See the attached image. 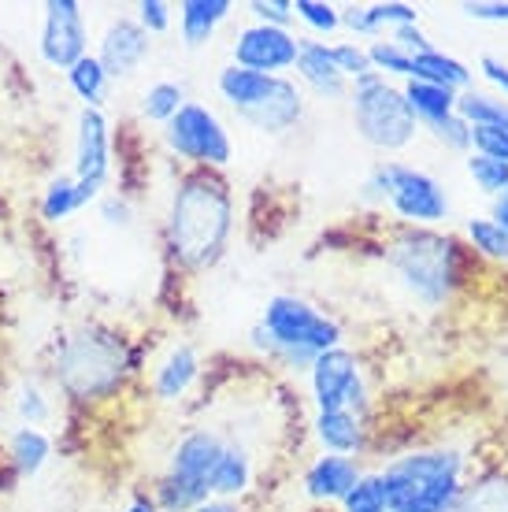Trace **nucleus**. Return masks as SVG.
Here are the masks:
<instances>
[{"label": "nucleus", "mask_w": 508, "mask_h": 512, "mask_svg": "<svg viewBox=\"0 0 508 512\" xmlns=\"http://www.w3.org/2000/svg\"><path fill=\"white\" fill-rule=\"evenodd\" d=\"M234 193L223 171H186L167 201V249L182 271H208L234 238Z\"/></svg>", "instance_id": "obj_1"}, {"label": "nucleus", "mask_w": 508, "mask_h": 512, "mask_svg": "<svg viewBox=\"0 0 508 512\" xmlns=\"http://www.w3.org/2000/svg\"><path fill=\"white\" fill-rule=\"evenodd\" d=\"M382 264L420 308H445L475 275V256L468 245L442 234L438 227H401L382 245Z\"/></svg>", "instance_id": "obj_2"}, {"label": "nucleus", "mask_w": 508, "mask_h": 512, "mask_svg": "<svg viewBox=\"0 0 508 512\" xmlns=\"http://www.w3.org/2000/svg\"><path fill=\"white\" fill-rule=\"evenodd\" d=\"M468 479L471 457L457 442L412 446L379 468L390 512H453Z\"/></svg>", "instance_id": "obj_3"}, {"label": "nucleus", "mask_w": 508, "mask_h": 512, "mask_svg": "<svg viewBox=\"0 0 508 512\" xmlns=\"http://www.w3.org/2000/svg\"><path fill=\"white\" fill-rule=\"evenodd\" d=\"M138 357L115 331L104 327H82L64 338L52 360V379L71 401H108L123 390L127 375L134 372Z\"/></svg>", "instance_id": "obj_4"}, {"label": "nucleus", "mask_w": 508, "mask_h": 512, "mask_svg": "<svg viewBox=\"0 0 508 512\" xmlns=\"http://www.w3.org/2000/svg\"><path fill=\"white\" fill-rule=\"evenodd\" d=\"M256 346L267 349V357L279 360L290 372H308L312 360L327 349L342 346V323L319 312L312 301L297 294L267 297L260 323H256Z\"/></svg>", "instance_id": "obj_5"}, {"label": "nucleus", "mask_w": 508, "mask_h": 512, "mask_svg": "<svg viewBox=\"0 0 508 512\" xmlns=\"http://www.w3.org/2000/svg\"><path fill=\"white\" fill-rule=\"evenodd\" d=\"M216 93L227 101L230 112H238L260 134H286L305 116V93L286 75H256L245 67H219Z\"/></svg>", "instance_id": "obj_6"}, {"label": "nucleus", "mask_w": 508, "mask_h": 512, "mask_svg": "<svg viewBox=\"0 0 508 512\" xmlns=\"http://www.w3.org/2000/svg\"><path fill=\"white\" fill-rule=\"evenodd\" d=\"M227 449V435L216 427H190L167 453L164 475L156 479L153 501L160 512H193L201 501H208V483L216 472L219 457Z\"/></svg>", "instance_id": "obj_7"}, {"label": "nucleus", "mask_w": 508, "mask_h": 512, "mask_svg": "<svg viewBox=\"0 0 508 512\" xmlns=\"http://www.w3.org/2000/svg\"><path fill=\"white\" fill-rule=\"evenodd\" d=\"M345 101H349V116H353V130L360 134V141L379 153H401L420 134V123L405 104V93L375 71L349 82Z\"/></svg>", "instance_id": "obj_8"}, {"label": "nucleus", "mask_w": 508, "mask_h": 512, "mask_svg": "<svg viewBox=\"0 0 508 512\" xmlns=\"http://www.w3.org/2000/svg\"><path fill=\"white\" fill-rule=\"evenodd\" d=\"M164 145L171 156L190 164V171H223L234 160L227 123L216 116V108L201 101H186L178 108V116L164 127Z\"/></svg>", "instance_id": "obj_9"}, {"label": "nucleus", "mask_w": 508, "mask_h": 512, "mask_svg": "<svg viewBox=\"0 0 508 512\" xmlns=\"http://www.w3.org/2000/svg\"><path fill=\"white\" fill-rule=\"evenodd\" d=\"M308 386H312L316 412L353 409L356 416H368V379L353 349L334 346L319 353L308 368Z\"/></svg>", "instance_id": "obj_10"}, {"label": "nucleus", "mask_w": 508, "mask_h": 512, "mask_svg": "<svg viewBox=\"0 0 508 512\" xmlns=\"http://www.w3.org/2000/svg\"><path fill=\"white\" fill-rule=\"evenodd\" d=\"M386 208L401 219V227H438L449 219V193L431 171L405 160H390V193Z\"/></svg>", "instance_id": "obj_11"}, {"label": "nucleus", "mask_w": 508, "mask_h": 512, "mask_svg": "<svg viewBox=\"0 0 508 512\" xmlns=\"http://www.w3.org/2000/svg\"><path fill=\"white\" fill-rule=\"evenodd\" d=\"M108 175H112V127H108V116L101 108H82L75 138V182L82 208L89 201H101Z\"/></svg>", "instance_id": "obj_12"}, {"label": "nucleus", "mask_w": 508, "mask_h": 512, "mask_svg": "<svg viewBox=\"0 0 508 512\" xmlns=\"http://www.w3.org/2000/svg\"><path fill=\"white\" fill-rule=\"evenodd\" d=\"M297 52H301V38L293 30L264 23L242 26L230 41L234 67H245V71H256V75H286L297 64Z\"/></svg>", "instance_id": "obj_13"}, {"label": "nucleus", "mask_w": 508, "mask_h": 512, "mask_svg": "<svg viewBox=\"0 0 508 512\" xmlns=\"http://www.w3.org/2000/svg\"><path fill=\"white\" fill-rule=\"evenodd\" d=\"M38 49L41 60L56 71H71L82 56H89V26L78 0H49L45 4Z\"/></svg>", "instance_id": "obj_14"}, {"label": "nucleus", "mask_w": 508, "mask_h": 512, "mask_svg": "<svg viewBox=\"0 0 508 512\" xmlns=\"http://www.w3.org/2000/svg\"><path fill=\"white\" fill-rule=\"evenodd\" d=\"M153 52V38L138 26L134 15H112L104 23L101 38H97V60L108 71V78H134L141 64Z\"/></svg>", "instance_id": "obj_15"}, {"label": "nucleus", "mask_w": 508, "mask_h": 512, "mask_svg": "<svg viewBox=\"0 0 508 512\" xmlns=\"http://www.w3.org/2000/svg\"><path fill=\"white\" fill-rule=\"evenodd\" d=\"M197 379H201V353L190 342H175L153 364L149 390H153V397L160 405H175V401H182V397L190 394Z\"/></svg>", "instance_id": "obj_16"}, {"label": "nucleus", "mask_w": 508, "mask_h": 512, "mask_svg": "<svg viewBox=\"0 0 508 512\" xmlns=\"http://www.w3.org/2000/svg\"><path fill=\"white\" fill-rule=\"evenodd\" d=\"M364 475L356 457H338V453H319L301 475V487L319 505H338V501L356 487V479Z\"/></svg>", "instance_id": "obj_17"}, {"label": "nucleus", "mask_w": 508, "mask_h": 512, "mask_svg": "<svg viewBox=\"0 0 508 512\" xmlns=\"http://www.w3.org/2000/svg\"><path fill=\"white\" fill-rule=\"evenodd\" d=\"M301 86L312 90L323 101H338V97H349V78L338 71L334 64V52L327 41L316 38H301V52H297V64H293Z\"/></svg>", "instance_id": "obj_18"}, {"label": "nucleus", "mask_w": 508, "mask_h": 512, "mask_svg": "<svg viewBox=\"0 0 508 512\" xmlns=\"http://www.w3.org/2000/svg\"><path fill=\"white\" fill-rule=\"evenodd\" d=\"M312 435H316L323 453H338V457H356L360 461V453L368 449V416H356L353 409L316 412Z\"/></svg>", "instance_id": "obj_19"}, {"label": "nucleus", "mask_w": 508, "mask_h": 512, "mask_svg": "<svg viewBox=\"0 0 508 512\" xmlns=\"http://www.w3.org/2000/svg\"><path fill=\"white\" fill-rule=\"evenodd\" d=\"M420 23V8L405 0H386V4H349L342 8V26L356 38H379L382 30L394 34L401 26Z\"/></svg>", "instance_id": "obj_20"}, {"label": "nucleus", "mask_w": 508, "mask_h": 512, "mask_svg": "<svg viewBox=\"0 0 508 512\" xmlns=\"http://www.w3.org/2000/svg\"><path fill=\"white\" fill-rule=\"evenodd\" d=\"M256 479V461H253V449L238 442V438H227V449L219 457L216 472H212V483H208V494L223 501H238L249 494Z\"/></svg>", "instance_id": "obj_21"}, {"label": "nucleus", "mask_w": 508, "mask_h": 512, "mask_svg": "<svg viewBox=\"0 0 508 512\" xmlns=\"http://www.w3.org/2000/svg\"><path fill=\"white\" fill-rule=\"evenodd\" d=\"M234 15L230 0H182L178 4V38L186 49H201L216 38V30Z\"/></svg>", "instance_id": "obj_22"}, {"label": "nucleus", "mask_w": 508, "mask_h": 512, "mask_svg": "<svg viewBox=\"0 0 508 512\" xmlns=\"http://www.w3.org/2000/svg\"><path fill=\"white\" fill-rule=\"evenodd\" d=\"M401 93H405L408 112L416 116L420 130L442 127L445 119L457 116V93L445 90V86H431V82H416V78H408L405 86H401Z\"/></svg>", "instance_id": "obj_23"}, {"label": "nucleus", "mask_w": 508, "mask_h": 512, "mask_svg": "<svg viewBox=\"0 0 508 512\" xmlns=\"http://www.w3.org/2000/svg\"><path fill=\"white\" fill-rule=\"evenodd\" d=\"M412 78L416 82H431V86H445L453 93H464L475 86V71L464 60L449 56L442 49H427L420 56H412Z\"/></svg>", "instance_id": "obj_24"}, {"label": "nucleus", "mask_w": 508, "mask_h": 512, "mask_svg": "<svg viewBox=\"0 0 508 512\" xmlns=\"http://www.w3.org/2000/svg\"><path fill=\"white\" fill-rule=\"evenodd\" d=\"M453 512H508V468H483L471 475Z\"/></svg>", "instance_id": "obj_25"}, {"label": "nucleus", "mask_w": 508, "mask_h": 512, "mask_svg": "<svg viewBox=\"0 0 508 512\" xmlns=\"http://www.w3.org/2000/svg\"><path fill=\"white\" fill-rule=\"evenodd\" d=\"M464 245L475 260H486V264H497V268H508V231L497 227L490 216H471L464 223Z\"/></svg>", "instance_id": "obj_26"}, {"label": "nucleus", "mask_w": 508, "mask_h": 512, "mask_svg": "<svg viewBox=\"0 0 508 512\" xmlns=\"http://www.w3.org/2000/svg\"><path fill=\"white\" fill-rule=\"evenodd\" d=\"M52 457V438L41 427H15L8 435V461L19 475H38Z\"/></svg>", "instance_id": "obj_27"}, {"label": "nucleus", "mask_w": 508, "mask_h": 512, "mask_svg": "<svg viewBox=\"0 0 508 512\" xmlns=\"http://www.w3.org/2000/svg\"><path fill=\"white\" fill-rule=\"evenodd\" d=\"M457 116L468 127H505L508 130V101H501L490 90H464L457 93Z\"/></svg>", "instance_id": "obj_28"}, {"label": "nucleus", "mask_w": 508, "mask_h": 512, "mask_svg": "<svg viewBox=\"0 0 508 512\" xmlns=\"http://www.w3.org/2000/svg\"><path fill=\"white\" fill-rule=\"evenodd\" d=\"M67 86H71V93L82 101V108H101V104L108 101L112 78H108V71L101 67V60L89 52V56H82V60L67 71Z\"/></svg>", "instance_id": "obj_29"}, {"label": "nucleus", "mask_w": 508, "mask_h": 512, "mask_svg": "<svg viewBox=\"0 0 508 512\" xmlns=\"http://www.w3.org/2000/svg\"><path fill=\"white\" fill-rule=\"evenodd\" d=\"M182 104H186V86H182V82H171V78H160V82H153L149 90L141 93V116L149 119V123L167 127V123L178 116Z\"/></svg>", "instance_id": "obj_30"}, {"label": "nucleus", "mask_w": 508, "mask_h": 512, "mask_svg": "<svg viewBox=\"0 0 508 512\" xmlns=\"http://www.w3.org/2000/svg\"><path fill=\"white\" fill-rule=\"evenodd\" d=\"M38 208L45 223H64L67 216H75L78 208H82L75 175H56V179H49V186L41 190Z\"/></svg>", "instance_id": "obj_31"}, {"label": "nucleus", "mask_w": 508, "mask_h": 512, "mask_svg": "<svg viewBox=\"0 0 508 512\" xmlns=\"http://www.w3.org/2000/svg\"><path fill=\"white\" fill-rule=\"evenodd\" d=\"M15 412H19V420L23 427H41V423L52 420V397L41 390L34 379H23V383L15 386Z\"/></svg>", "instance_id": "obj_32"}, {"label": "nucleus", "mask_w": 508, "mask_h": 512, "mask_svg": "<svg viewBox=\"0 0 508 512\" xmlns=\"http://www.w3.org/2000/svg\"><path fill=\"white\" fill-rule=\"evenodd\" d=\"M464 171L475 182V190L486 193V197H497V193L508 190V164H501V160H486V156L468 153L464 156Z\"/></svg>", "instance_id": "obj_33"}, {"label": "nucleus", "mask_w": 508, "mask_h": 512, "mask_svg": "<svg viewBox=\"0 0 508 512\" xmlns=\"http://www.w3.org/2000/svg\"><path fill=\"white\" fill-rule=\"evenodd\" d=\"M368 60H371V71L382 78H412V56H408L405 49H397L394 41H386V38H375L368 45Z\"/></svg>", "instance_id": "obj_34"}, {"label": "nucleus", "mask_w": 508, "mask_h": 512, "mask_svg": "<svg viewBox=\"0 0 508 512\" xmlns=\"http://www.w3.org/2000/svg\"><path fill=\"white\" fill-rule=\"evenodd\" d=\"M338 512H390L386 494H382L379 472H364L356 479V487L338 501Z\"/></svg>", "instance_id": "obj_35"}, {"label": "nucleus", "mask_w": 508, "mask_h": 512, "mask_svg": "<svg viewBox=\"0 0 508 512\" xmlns=\"http://www.w3.org/2000/svg\"><path fill=\"white\" fill-rule=\"evenodd\" d=\"M297 23H305L312 34H338L342 30V8H334L327 0H297L293 4Z\"/></svg>", "instance_id": "obj_36"}, {"label": "nucleus", "mask_w": 508, "mask_h": 512, "mask_svg": "<svg viewBox=\"0 0 508 512\" xmlns=\"http://www.w3.org/2000/svg\"><path fill=\"white\" fill-rule=\"evenodd\" d=\"M331 52H334V64H338V71H342L349 82L371 75L368 45H360V41H334Z\"/></svg>", "instance_id": "obj_37"}, {"label": "nucleus", "mask_w": 508, "mask_h": 512, "mask_svg": "<svg viewBox=\"0 0 508 512\" xmlns=\"http://www.w3.org/2000/svg\"><path fill=\"white\" fill-rule=\"evenodd\" d=\"M471 153L508 164V130L505 127H471Z\"/></svg>", "instance_id": "obj_38"}, {"label": "nucleus", "mask_w": 508, "mask_h": 512, "mask_svg": "<svg viewBox=\"0 0 508 512\" xmlns=\"http://www.w3.org/2000/svg\"><path fill=\"white\" fill-rule=\"evenodd\" d=\"M138 26L149 34V38H156V34H167L171 30V19H175V8L167 4V0H141L138 4Z\"/></svg>", "instance_id": "obj_39"}, {"label": "nucleus", "mask_w": 508, "mask_h": 512, "mask_svg": "<svg viewBox=\"0 0 508 512\" xmlns=\"http://www.w3.org/2000/svg\"><path fill=\"white\" fill-rule=\"evenodd\" d=\"M249 15H253V23L282 26V30H290V26L297 23L293 0H253V4H249Z\"/></svg>", "instance_id": "obj_40"}, {"label": "nucleus", "mask_w": 508, "mask_h": 512, "mask_svg": "<svg viewBox=\"0 0 508 512\" xmlns=\"http://www.w3.org/2000/svg\"><path fill=\"white\" fill-rule=\"evenodd\" d=\"M431 134L442 141L445 149H453V153H471V127L460 116L445 119L442 127H434Z\"/></svg>", "instance_id": "obj_41"}, {"label": "nucleus", "mask_w": 508, "mask_h": 512, "mask_svg": "<svg viewBox=\"0 0 508 512\" xmlns=\"http://www.w3.org/2000/svg\"><path fill=\"white\" fill-rule=\"evenodd\" d=\"M460 12L475 23H508V0H464Z\"/></svg>", "instance_id": "obj_42"}, {"label": "nucleus", "mask_w": 508, "mask_h": 512, "mask_svg": "<svg viewBox=\"0 0 508 512\" xmlns=\"http://www.w3.org/2000/svg\"><path fill=\"white\" fill-rule=\"evenodd\" d=\"M479 75L494 86L490 93H497L501 101H508V60H501V56H494V52H486V56H479Z\"/></svg>", "instance_id": "obj_43"}, {"label": "nucleus", "mask_w": 508, "mask_h": 512, "mask_svg": "<svg viewBox=\"0 0 508 512\" xmlns=\"http://www.w3.org/2000/svg\"><path fill=\"white\" fill-rule=\"evenodd\" d=\"M390 41H394L397 49H405L408 56H420V52L434 49V41L427 38V30H423L420 23H412V26H401V30H394V34H390Z\"/></svg>", "instance_id": "obj_44"}, {"label": "nucleus", "mask_w": 508, "mask_h": 512, "mask_svg": "<svg viewBox=\"0 0 508 512\" xmlns=\"http://www.w3.org/2000/svg\"><path fill=\"white\" fill-rule=\"evenodd\" d=\"M101 216H104V223H108V227H127L130 223V205L127 201H123V197H104L101 201Z\"/></svg>", "instance_id": "obj_45"}, {"label": "nucleus", "mask_w": 508, "mask_h": 512, "mask_svg": "<svg viewBox=\"0 0 508 512\" xmlns=\"http://www.w3.org/2000/svg\"><path fill=\"white\" fill-rule=\"evenodd\" d=\"M490 219H494L497 227H505V231H508V190H505V193H497V197H494V208H490Z\"/></svg>", "instance_id": "obj_46"}, {"label": "nucleus", "mask_w": 508, "mask_h": 512, "mask_svg": "<svg viewBox=\"0 0 508 512\" xmlns=\"http://www.w3.org/2000/svg\"><path fill=\"white\" fill-rule=\"evenodd\" d=\"M193 512H242L238 509V501H223V498H208V501H201Z\"/></svg>", "instance_id": "obj_47"}, {"label": "nucleus", "mask_w": 508, "mask_h": 512, "mask_svg": "<svg viewBox=\"0 0 508 512\" xmlns=\"http://www.w3.org/2000/svg\"><path fill=\"white\" fill-rule=\"evenodd\" d=\"M123 512H160V505L153 498H134Z\"/></svg>", "instance_id": "obj_48"}]
</instances>
